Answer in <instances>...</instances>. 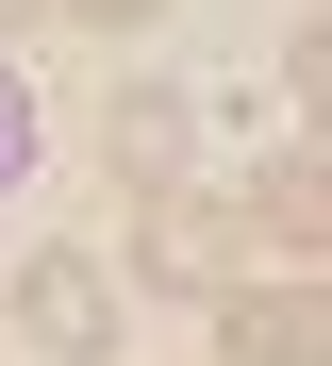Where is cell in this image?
<instances>
[{
  "instance_id": "6da1fadb",
  "label": "cell",
  "mask_w": 332,
  "mask_h": 366,
  "mask_svg": "<svg viewBox=\"0 0 332 366\" xmlns=\"http://www.w3.org/2000/svg\"><path fill=\"white\" fill-rule=\"evenodd\" d=\"M17 333H34L50 366H100V350H116V283H100L84 250H50V267H17Z\"/></svg>"
},
{
  "instance_id": "7a4b0ae2",
  "label": "cell",
  "mask_w": 332,
  "mask_h": 366,
  "mask_svg": "<svg viewBox=\"0 0 332 366\" xmlns=\"http://www.w3.org/2000/svg\"><path fill=\"white\" fill-rule=\"evenodd\" d=\"M133 283H166V300H233V200H166L150 250H133Z\"/></svg>"
},
{
  "instance_id": "3957f363",
  "label": "cell",
  "mask_w": 332,
  "mask_h": 366,
  "mask_svg": "<svg viewBox=\"0 0 332 366\" xmlns=\"http://www.w3.org/2000/svg\"><path fill=\"white\" fill-rule=\"evenodd\" d=\"M216 333H233V366H332V283H249Z\"/></svg>"
},
{
  "instance_id": "277c9868",
  "label": "cell",
  "mask_w": 332,
  "mask_h": 366,
  "mask_svg": "<svg viewBox=\"0 0 332 366\" xmlns=\"http://www.w3.org/2000/svg\"><path fill=\"white\" fill-rule=\"evenodd\" d=\"M183 100H199V84H133V100L100 117V150H116V183H183Z\"/></svg>"
},
{
  "instance_id": "5b68a950",
  "label": "cell",
  "mask_w": 332,
  "mask_h": 366,
  "mask_svg": "<svg viewBox=\"0 0 332 366\" xmlns=\"http://www.w3.org/2000/svg\"><path fill=\"white\" fill-rule=\"evenodd\" d=\"M266 217H283V233H299V250L332 267V167H266Z\"/></svg>"
},
{
  "instance_id": "8992f818",
  "label": "cell",
  "mask_w": 332,
  "mask_h": 366,
  "mask_svg": "<svg viewBox=\"0 0 332 366\" xmlns=\"http://www.w3.org/2000/svg\"><path fill=\"white\" fill-rule=\"evenodd\" d=\"M299 100H316V117H332V17H316V34H299Z\"/></svg>"
},
{
  "instance_id": "52a82bcc",
  "label": "cell",
  "mask_w": 332,
  "mask_h": 366,
  "mask_svg": "<svg viewBox=\"0 0 332 366\" xmlns=\"http://www.w3.org/2000/svg\"><path fill=\"white\" fill-rule=\"evenodd\" d=\"M34 17H66V0H0V34H34Z\"/></svg>"
},
{
  "instance_id": "ba28073f",
  "label": "cell",
  "mask_w": 332,
  "mask_h": 366,
  "mask_svg": "<svg viewBox=\"0 0 332 366\" xmlns=\"http://www.w3.org/2000/svg\"><path fill=\"white\" fill-rule=\"evenodd\" d=\"M66 17H150V0H66Z\"/></svg>"
},
{
  "instance_id": "9c48e42d",
  "label": "cell",
  "mask_w": 332,
  "mask_h": 366,
  "mask_svg": "<svg viewBox=\"0 0 332 366\" xmlns=\"http://www.w3.org/2000/svg\"><path fill=\"white\" fill-rule=\"evenodd\" d=\"M0 183H17V100H0Z\"/></svg>"
}]
</instances>
